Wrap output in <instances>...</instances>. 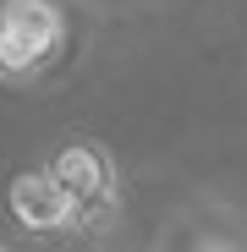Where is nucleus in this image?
Segmentation results:
<instances>
[{
  "label": "nucleus",
  "instance_id": "nucleus-3",
  "mask_svg": "<svg viewBox=\"0 0 247 252\" xmlns=\"http://www.w3.org/2000/svg\"><path fill=\"white\" fill-rule=\"evenodd\" d=\"M11 203V220L33 236H61V230H77V203L71 192L50 176V170H22L6 192Z\"/></svg>",
  "mask_w": 247,
  "mask_h": 252
},
{
  "label": "nucleus",
  "instance_id": "nucleus-2",
  "mask_svg": "<svg viewBox=\"0 0 247 252\" xmlns=\"http://www.w3.org/2000/svg\"><path fill=\"white\" fill-rule=\"evenodd\" d=\"M50 176L77 203V230H105L115 220V164L99 143H66L50 159Z\"/></svg>",
  "mask_w": 247,
  "mask_h": 252
},
{
  "label": "nucleus",
  "instance_id": "nucleus-1",
  "mask_svg": "<svg viewBox=\"0 0 247 252\" xmlns=\"http://www.w3.org/2000/svg\"><path fill=\"white\" fill-rule=\"evenodd\" d=\"M66 38V17L55 0H0V77H38Z\"/></svg>",
  "mask_w": 247,
  "mask_h": 252
}]
</instances>
